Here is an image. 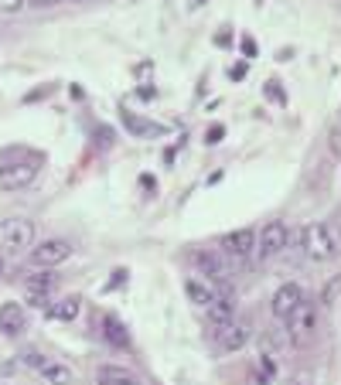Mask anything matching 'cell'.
<instances>
[{
    "label": "cell",
    "mask_w": 341,
    "mask_h": 385,
    "mask_svg": "<svg viewBox=\"0 0 341 385\" xmlns=\"http://www.w3.org/2000/svg\"><path fill=\"white\" fill-rule=\"evenodd\" d=\"M300 246H304V252H307L314 262H327V260H335V256H338V242H335L331 229L321 225V222H310L307 229H304V235H300Z\"/></svg>",
    "instance_id": "6da1fadb"
},
{
    "label": "cell",
    "mask_w": 341,
    "mask_h": 385,
    "mask_svg": "<svg viewBox=\"0 0 341 385\" xmlns=\"http://www.w3.org/2000/svg\"><path fill=\"white\" fill-rule=\"evenodd\" d=\"M212 338H215V344L222 351H239V348H246L249 338H253V324L243 321V317H233V321L212 327Z\"/></svg>",
    "instance_id": "7a4b0ae2"
},
{
    "label": "cell",
    "mask_w": 341,
    "mask_h": 385,
    "mask_svg": "<svg viewBox=\"0 0 341 385\" xmlns=\"http://www.w3.org/2000/svg\"><path fill=\"white\" fill-rule=\"evenodd\" d=\"M38 178V157L21 160V164H7L0 160V191H21Z\"/></svg>",
    "instance_id": "3957f363"
},
{
    "label": "cell",
    "mask_w": 341,
    "mask_h": 385,
    "mask_svg": "<svg viewBox=\"0 0 341 385\" xmlns=\"http://www.w3.org/2000/svg\"><path fill=\"white\" fill-rule=\"evenodd\" d=\"M34 242V225L28 218H4L0 222V249H28Z\"/></svg>",
    "instance_id": "277c9868"
},
{
    "label": "cell",
    "mask_w": 341,
    "mask_h": 385,
    "mask_svg": "<svg viewBox=\"0 0 341 385\" xmlns=\"http://www.w3.org/2000/svg\"><path fill=\"white\" fill-rule=\"evenodd\" d=\"M68 256H72V242L68 239H45L38 249H31V266L51 270V266H62Z\"/></svg>",
    "instance_id": "5b68a950"
},
{
    "label": "cell",
    "mask_w": 341,
    "mask_h": 385,
    "mask_svg": "<svg viewBox=\"0 0 341 385\" xmlns=\"http://www.w3.org/2000/svg\"><path fill=\"white\" fill-rule=\"evenodd\" d=\"M287 327H290V338L294 341H310L314 338V331H317V307L310 304V300H300V307L287 317Z\"/></svg>",
    "instance_id": "8992f818"
},
{
    "label": "cell",
    "mask_w": 341,
    "mask_h": 385,
    "mask_svg": "<svg viewBox=\"0 0 341 385\" xmlns=\"http://www.w3.org/2000/svg\"><path fill=\"white\" fill-rule=\"evenodd\" d=\"M287 239L290 235H287V225L283 222H266L263 229H260V239H256V252L270 260V256H277V252L287 249Z\"/></svg>",
    "instance_id": "52a82bcc"
},
{
    "label": "cell",
    "mask_w": 341,
    "mask_h": 385,
    "mask_svg": "<svg viewBox=\"0 0 341 385\" xmlns=\"http://www.w3.org/2000/svg\"><path fill=\"white\" fill-rule=\"evenodd\" d=\"M222 249L229 260H249L256 252V232L253 229H235L222 239Z\"/></svg>",
    "instance_id": "ba28073f"
},
{
    "label": "cell",
    "mask_w": 341,
    "mask_h": 385,
    "mask_svg": "<svg viewBox=\"0 0 341 385\" xmlns=\"http://www.w3.org/2000/svg\"><path fill=\"white\" fill-rule=\"evenodd\" d=\"M300 300H304V290H300L297 283H283V287L273 293V304H270V310H273V317H277V321H287V317L300 307Z\"/></svg>",
    "instance_id": "9c48e42d"
},
{
    "label": "cell",
    "mask_w": 341,
    "mask_h": 385,
    "mask_svg": "<svg viewBox=\"0 0 341 385\" xmlns=\"http://www.w3.org/2000/svg\"><path fill=\"white\" fill-rule=\"evenodd\" d=\"M55 290V277L51 273H34V277L24 279V293H28V304L34 307H48V293Z\"/></svg>",
    "instance_id": "30bf717a"
},
{
    "label": "cell",
    "mask_w": 341,
    "mask_h": 385,
    "mask_svg": "<svg viewBox=\"0 0 341 385\" xmlns=\"http://www.w3.org/2000/svg\"><path fill=\"white\" fill-rule=\"evenodd\" d=\"M28 327V310L24 304H0V334H21Z\"/></svg>",
    "instance_id": "8fae6325"
},
{
    "label": "cell",
    "mask_w": 341,
    "mask_h": 385,
    "mask_svg": "<svg viewBox=\"0 0 341 385\" xmlns=\"http://www.w3.org/2000/svg\"><path fill=\"white\" fill-rule=\"evenodd\" d=\"M185 293H188V300H191L195 307H208V304H212L222 290H218L212 279H205V277H188Z\"/></svg>",
    "instance_id": "7c38bea8"
},
{
    "label": "cell",
    "mask_w": 341,
    "mask_h": 385,
    "mask_svg": "<svg viewBox=\"0 0 341 385\" xmlns=\"http://www.w3.org/2000/svg\"><path fill=\"white\" fill-rule=\"evenodd\" d=\"M191 262L202 270V277H208V279H225V273H229V266H225V260L218 256V252H195L191 256Z\"/></svg>",
    "instance_id": "4fadbf2b"
},
{
    "label": "cell",
    "mask_w": 341,
    "mask_h": 385,
    "mask_svg": "<svg viewBox=\"0 0 341 385\" xmlns=\"http://www.w3.org/2000/svg\"><path fill=\"white\" fill-rule=\"evenodd\" d=\"M205 317H208V324H212V327H218V324H225V321H233V317H235L233 297H229V293H218L215 300L205 307Z\"/></svg>",
    "instance_id": "5bb4252c"
},
{
    "label": "cell",
    "mask_w": 341,
    "mask_h": 385,
    "mask_svg": "<svg viewBox=\"0 0 341 385\" xmlns=\"http://www.w3.org/2000/svg\"><path fill=\"white\" fill-rule=\"evenodd\" d=\"M103 338H106L113 348H130V334H126L123 321H120V317H113V314L103 317Z\"/></svg>",
    "instance_id": "9a60e30c"
},
{
    "label": "cell",
    "mask_w": 341,
    "mask_h": 385,
    "mask_svg": "<svg viewBox=\"0 0 341 385\" xmlns=\"http://www.w3.org/2000/svg\"><path fill=\"white\" fill-rule=\"evenodd\" d=\"M123 116V126L133 133V137H157V133H164L157 123H151V120H143V116H137V113H130V109H123L120 113Z\"/></svg>",
    "instance_id": "2e32d148"
},
{
    "label": "cell",
    "mask_w": 341,
    "mask_h": 385,
    "mask_svg": "<svg viewBox=\"0 0 341 385\" xmlns=\"http://www.w3.org/2000/svg\"><path fill=\"white\" fill-rule=\"evenodd\" d=\"M78 310H82V300L78 297H62L58 304H48V317L51 321H76Z\"/></svg>",
    "instance_id": "e0dca14e"
},
{
    "label": "cell",
    "mask_w": 341,
    "mask_h": 385,
    "mask_svg": "<svg viewBox=\"0 0 341 385\" xmlns=\"http://www.w3.org/2000/svg\"><path fill=\"white\" fill-rule=\"evenodd\" d=\"M99 385H140V382L130 371L116 369V365H103V369H99Z\"/></svg>",
    "instance_id": "ac0fdd59"
},
{
    "label": "cell",
    "mask_w": 341,
    "mask_h": 385,
    "mask_svg": "<svg viewBox=\"0 0 341 385\" xmlns=\"http://www.w3.org/2000/svg\"><path fill=\"white\" fill-rule=\"evenodd\" d=\"M41 379H45L48 385H68L72 382V369L62 365V361H48L45 369H41Z\"/></svg>",
    "instance_id": "d6986e66"
},
{
    "label": "cell",
    "mask_w": 341,
    "mask_h": 385,
    "mask_svg": "<svg viewBox=\"0 0 341 385\" xmlns=\"http://www.w3.org/2000/svg\"><path fill=\"white\" fill-rule=\"evenodd\" d=\"M93 140H96V147H99V150H109V147L116 143V133H113L109 126H96V130H93Z\"/></svg>",
    "instance_id": "ffe728a7"
},
{
    "label": "cell",
    "mask_w": 341,
    "mask_h": 385,
    "mask_svg": "<svg viewBox=\"0 0 341 385\" xmlns=\"http://www.w3.org/2000/svg\"><path fill=\"white\" fill-rule=\"evenodd\" d=\"M21 361H24V365H28V369H34V371H41L48 365V358L41 351H34V348H28V351L21 354Z\"/></svg>",
    "instance_id": "44dd1931"
},
{
    "label": "cell",
    "mask_w": 341,
    "mask_h": 385,
    "mask_svg": "<svg viewBox=\"0 0 341 385\" xmlns=\"http://www.w3.org/2000/svg\"><path fill=\"white\" fill-rule=\"evenodd\" d=\"M266 96H270L273 103H287V96L280 93V82H277V78H270V82H266Z\"/></svg>",
    "instance_id": "7402d4cb"
},
{
    "label": "cell",
    "mask_w": 341,
    "mask_h": 385,
    "mask_svg": "<svg viewBox=\"0 0 341 385\" xmlns=\"http://www.w3.org/2000/svg\"><path fill=\"white\" fill-rule=\"evenodd\" d=\"M222 137H225V126H222V123H215V126H212V130H208V133H205V143H212V147H215V143H218V140H222Z\"/></svg>",
    "instance_id": "603a6c76"
},
{
    "label": "cell",
    "mask_w": 341,
    "mask_h": 385,
    "mask_svg": "<svg viewBox=\"0 0 341 385\" xmlns=\"http://www.w3.org/2000/svg\"><path fill=\"white\" fill-rule=\"evenodd\" d=\"M243 51H246V58H253L256 55V41L253 38H243Z\"/></svg>",
    "instance_id": "cb8c5ba5"
},
{
    "label": "cell",
    "mask_w": 341,
    "mask_h": 385,
    "mask_svg": "<svg viewBox=\"0 0 341 385\" xmlns=\"http://www.w3.org/2000/svg\"><path fill=\"white\" fill-rule=\"evenodd\" d=\"M123 279H126V270H116V273H113V279H109V290H113V287H120Z\"/></svg>",
    "instance_id": "d4e9b609"
},
{
    "label": "cell",
    "mask_w": 341,
    "mask_h": 385,
    "mask_svg": "<svg viewBox=\"0 0 341 385\" xmlns=\"http://www.w3.org/2000/svg\"><path fill=\"white\" fill-rule=\"evenodd\" d=\"M24 0H0V11H17Z\"/></svg>",
    "instance_id": "484cf974"
},
{
    "label": "cell",
    "mask_w": 341,
    "mask_h": 385,
    "mask_svg": "<svg viewBox=\"0 0 341 385\" xmlns=\"http://www.w3.org/2000/svg\"><path fill=\"white\" fill-rule=\"evenodd\" d=\"M229 76H233V78H243V76H246V65H235V68L229 72Z\"/></svg>",
    "instance_id": "4316f807"
},
{
    "label": "cell",
    "mask_w": 341,
    "mask_h": 385,
    "mask_svg": "<svg viewBox=\"0 0 341 385\" xmlns=\"http://www.w3.org/2000/svg\"><path fill=\"white\" fill-rule=\"evenodd\" d=\"M38 7H51V4H58V0H34Z\"/></svg>",
    "instance_id": "83f0119b"
},
{
    "label": "cell",
    "mask_w": 341,
    "mask_h": 385,
    "mask_svg": "<svg viewBox=\"0 0 341 385\" xmlns=\"http://www.w3.org/2000/svg\"><path fill=\"white\" fill-rule=\"evenodd\" d=\"M0 273H4V260H0Z\"/></svg>",
    "instance_id": "f1b7e54d"
}]
</instances>
